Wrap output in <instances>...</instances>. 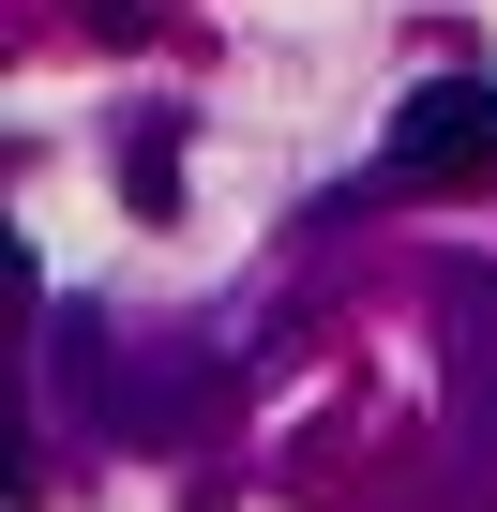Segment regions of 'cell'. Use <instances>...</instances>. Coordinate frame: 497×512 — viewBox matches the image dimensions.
I'll use <instances>...</instances> for the list:
<instances>
[{
  "instance_id": "3957f363",
  "label": "cell",
  "mask_w": 497,
  "mask_h": 512,
  "mask_svg": "<svg viewBox=\"0 0 497 512\" xmlns=\"http://www.w3.org/2000/svg\"><path fill=\"white\" fill-rule=\"evenodd\" d=\"M452 392H467V437L497 452V302H482V332H467V377H452Z\"/></svg>"
},
{
  "instance_id": "6da1fadb",
  "label": "cell",
  "mask_w": 497,
  "mask_h": 512,
  "mask_svg": "<svg viewBox=\"0 0 497 512\" xmlns=\"http://www.w3.org/2000/svg\"><path fill=\"white\" fill-rule=\"evenodd\" d=\"M392 181H407V196L497 181V76H422V91L392 106Z\"/></svg>"
},
{
  "instance_id": "7a4b0ae2",
  "label": "cell",
  "mask_w": 497,
  "mask_h": 512,
  "mask_svg": "<svg viewBox=\"0 0 497 512\" xmlns=\"http://www.w3.org/2000/svg\"><path fill=\"white\" fill-rule=\"evenodd\" d=\"M121 196H136V211H166V196H181V136H166V121H136V136H121Z\"/></svg>"
}]
</instances>
